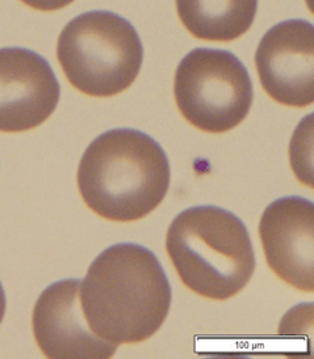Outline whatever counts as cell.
Returning a JSON list of instances; mask_svg holds the SVG:
<instances>
[{"mask_svg":"<svg viewBox=\"0 0 314 359\" xmlns=\"http://www.w3.org/2000/svg\"><path fill=\"white\" fill-rule=\"evenodd\" d=\"M57 58L75 90L92 97H112L137 79L143 46L126 19L110 11H90L63 28Z\"/></svg>","mask_w":314,"mask_h":359,"instance_id":"4","label":"cell"},{"mask_svg":"<svg viewBox=\"0 0 314 359\" xmlns=\"http://www.w3.org/2000/svg\"><path fill=\"white\" fill-rule=\"evenodd\" d=\"M259 236L270 269L294 289L313 292V202L294 196L275 201L264 210Z\"/></svg>","mask_w":314,"mask_h":359,"instance_id":"9","label":"cell"},{"mask_svg":"<svg viewBox=\"0 0 314 359\" xmlns=\"http://www.w3.org/2000/svg\"><path fill=\"white\" fill-rule=\"evenodd\" d=\"M6 307H7V300H6V294H4V289L1 286V282H0V324L3 321L4 318V313H6Z\"/></svg>","mask_w":314,"mask_h":359,"instance_id":"12","label":"cell"},{"mask_svg":"<svg viewBox=\"0 0 314 359\" xmlns=\"http://www.w3.org/2000/svg\"><path fill=\"white\" fill-rule=\"evenodd\" d=\"M81 280L51 283L36 302L32 327L36 342L51 359H107L117 345L92 332L81 307Z\"/></svg>","mask_w":314,"mask_h":359,"instance_id":"8","label":"cell"},{"mask_svg":"<svg viewBox=\"0 0 314 359\" xmlns=\"http://www.w3.org/2000/svg\"><path fill=\"white\" fill-rule=\"evenodd\" d=\"M255 66L273 100L294 108L314 101V27L310 21L276 24L259 42Z\"/></svg>","mask_w":314,"mask_h":359,"instance_id":"6","label":"cell"},{"mask_svg":"<svg viewBox=\"0 0 314 359\" xmlns=\"http://www.w3.org/2000/svg\"><path fill=\"white\" fill-rule=\"evenodd\" d=\"M174 95L183 117L205 133L221 134L244 122L251 109L253 83L233 53L195 49L179 63Z\"/></svg>","mask_w":314,"mask_h":359,"instance_id":"5","label":"cell"},{"mask_svg":"<svg viewBox=\"0 0 314 359\" xmlns=\"http://www.w3.org/2000/svg\"><path fill=\"white\" fill-rule=\"evenodd\" d=\"M170 163L162 146L146 133L113 129L86 149L78 168V188L95 214L113 222L149 215L170 188Z\"/></svg>","mask_w":314,"mask_h":359,"instance_id":"2","label":"cell"},{"mask_svg":"<svg viewBox=\"0 0 314 359\" xmlns=\"http://www.w3.org/2000/svg\"><path fill=\"white\" fill-rule=\"evenodd\" d=\"M176 11L193 37L230 42L251 28L258 0H176Z\"/></svg>","mask_w":314,"mask_h":359,"instance_id":"10","label":"cell"},{"mask_svg":"<svg viewBox=\"0 0 314 359\" xmlns=\"http://www.w3.org/2000/svg\"><path fill=\"white\" fill-rule=\"evenodd\" d=\"M79 298L92 332L119 346L143 342L159 330L171 306V286L154 252L120 243L93 259Z\"/></svg>","mask_w":314,"mask_h":359,"instance_id":"1","label":"cell"},{"mask_svg":"<svg viewBox=\"0 0 314 359\" xmlns=\"http://www.w3.org/2000/svg\"><path fill=\"white\" fill-rule=\"evenodd\" d=\"M25 6L31 7L33 10L51 12L67 7L74 0H20Z\"/></svg>","mask_w":314,"mask_h":359,"instance_id":"11","label":"cell"},{"mask_svg":"<svg viewBox=\"0 0 314 359\" xmlns=\"http://www.w3.org/2000/svg\"><path fill=\"white\" fill-rule=\"evenodd\" d=\"M61 86L40 54L0 49V131L22 133L42 125L60 102Z\"/></svg>","mask_w":314,"mask_h":359,"instance_id":"7","label":"cell"},{"mask_svg":"<svg viewBox=\"0 0 314 359\" xmlns=\"http://www.w3.org/2000/svg\"><path fill=\"white\" fill-rule=\"evenodd\" d=\"M166 250L184 286L208 299L240 294L256 266L244 222L217 206H195L176 215Z\"/></svg>","mask_w":314,"mask_h":359,"instance_id":"3","label":"cell"}]
</instances>
